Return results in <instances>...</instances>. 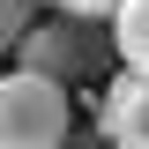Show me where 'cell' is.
<instances>
[{
    "mask_svg": "<svg viewBox=\"0 0 149 149\" xmlns=\"http://www.w3.org/2000/svg\"><path fill=\"white\" fill-rule=\"evenodd\" d=\"M67 142V90L45 74H0V149H60Z\"/></svg>",
    "mask_w": 149,
    "mask_h": 149,
    "instance_id": "obj_1",
    "label": "cell"
},
{
    "mask_svg": "<svg viewBox=\"0 0 149 149\" xmlns=\"http://www.w3.org/2000/svg\"><path fill=\"white\" fill-rule=\"evenodd\" d=\"M97 52H104V30H97V22H67V15L30 22V37L15 45L22 74H45V82H60V90H67V74H90Z\"/></svg>",
    "mask_w": 149,
    "mask_h": 149,
    "instance_id": "obj_2",
    "label": "cell"
},
{
    "mask_svg": "<svg viewBox=\"0 0 149 149\" xmlns=\"http://www.w3.org/2000/svg\"><path fill=\"white\" fill-rule=\"evenodd\" d=\"M97 127L112 149H149V74H112L97 97Z\"/></svg>",
    "mask_w": 149,
    "mask_h": 149,
    "instance_id": "obj_3",
    "label": "cell"
},
{
    "mask_svg": "<svg viewBox=\"0 0 149 149\" xmlns=\"http://www.w3.org/2000/svg\"><path fill=\"white\" fill-rule=\"evenodd\" d=\"M112 45L127 60V74H149V0H127L119 22H112Z\"/></svg>",
    "mask_w": 149,
    "mask_h": 149,
    "instance_id": "obj_4",
    "label": "cell"
},
{
    "mask_svg": "<svg viewBox=\"0 0 149 149\" xmlns=\"http://www.w3.org/2000/svg\"><path fill=\"white\" fill-rule=\"evenodd\" d=\"M30 15H37V0H0V52H15L30 37Z\"/></svg>",
    "mask_w": 149,
    "mask_h": 149,
    "instance_id": "obj_5",
    "label": "cell"
},
{
    "mask_svg": "<svg viewBox=\"0 0 149 149\" xmlns=\"http://www.w3.org/2000/svg\"><path fill=\"white\" fill-rule=\"evenodd\" d=\"M60 15L67 22H119V8H127V0H52Z\"/></svg>",
    "mask_w": 149,
    "mask_h": 149,
    "instance_id": "obj_6",
    "label": "cell"
}]
</instances>
